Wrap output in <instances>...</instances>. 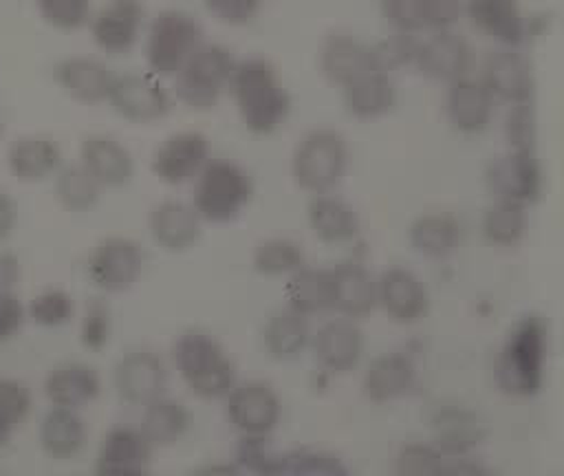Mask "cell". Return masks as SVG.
Returning <instances> with one entry per match:
<instances>
[{"instance_id": "6da1fadb", "label": "cell", "mask_w": 564, "mask_h": 476, "mask_svg": "<svg viewBox=\"0 0 564 476\" xmlns=\"http://www.w3.org/2000/svg\"><path fill=\"white\" fill-rule=\"evenodd\" d=\"M229 93L238 117L249 132L271 134L284 126L291 99L269 60L258 55L238 60L229 82Z\"/></svg>"}, {"instance_id": "7a4b0ae2", "label": "cell", "mask_w": 564, "mask_h": 476, "mask_svg": "<svg viewBox=\"0 0 564 476\" xmlns=\"http://www.w3.org/2000/svg\"><path fill=\"white\" fill-rule=\"evenodd\" d=\"M170 353L181 381L194 397L220 399L236 386L234 361L209 333L185 331L174 339Z\"/></svg>"}, {"instance_id": "3957f363", "label": "cell", "mask_w": 564, "mask_h": 476, "mask_svg": "<svg viewBox=\"0 0 564 476\" xmlns=\"http://www.w3.org/2000/svg\"><path fill=\"white\" fill-rule=\"evenodd\" d=\"M249 172L231 159H209L192 185V205L203 223L225 225L236 220L251 203Z\"/></svg>"}, {"instance_id": "277c9868", "label": "cell", "mask_w": 564, "mask_h": 476, "mask_svg": "<svg viewBox=\"0 0 564 476\" xmlns=\"http://www.w3.org/2000/svg\"><path fill=\"white\" fill-rule=\"evenodd\" d=\"M231 51L216 42H203L172 77V93L178 104L189 110H212L225 90L236 68Z\"/></svg>"}, {"instance_id": "5b68a950", "label": "cell", "mask_w": 564, "mask_h": 476, "mask_svg": "<svg viewBox=\"0 0 564 476\" xmlns=\"http://www.w3.org/2000/svg\"><path fill=\"white\" fill-rule=\"evenodd\" d=\"M203 44L200 22L183 9L159 11L145 31V66L161 79H172Z\"/></svg>"}, {"instance_id": "8992f818", "label": "cell", "mask_w": 564, "mask_h": 476, "mask_svg": "<svg viewBox=\"0 0 564 476\" xmlns=\"http://www.w3.org/2000/svg\"><path fill=\"white\" fill-rule=\"evenodd\" d=\"M348 165L346 139L330 128L306 132L291 156V174L300 190L308 194L333 192Z\"/></svg>"}, {"instance_id": "52a82bcc", "label": "cell", "mask_w": 564, "mask_h": 476, "mask_svg": "<svg viewBox=\"0 0 564 476\" xmlns=\"http://www.w3.org/2000/svg\"><path fill=\"white\" fill-rule=\"evenodd\" d=\"M143 264L145 253L134 238L106 236L93 247L86 260V273L99 291L123 293L137 284L143 273Z\"/></svg>"}, {"instance_id": "ba28073f", "label": "cell", "mask_w": 564, "mask_h": 476, "mask_svg": "<svg viewBox=\"0 0 564 476\" xmlns=\"http://www.w3.org/2000/svg\"><path fill=\"white\" fill-rule=\"evenodd\" d=\"M108 104L117 117L145 126L170 115L172 95L159 75L150 71H132L115 77Z\"/></svg>"}, {"instance_id": "9c48e42d", "label": "cell", "mask_w": 564, "mask_h": 476, "mask_svg": "<svg viewBox=\"0 0 564 476\" xmlns=\"http://www.w3.org/2000/svg\"><path fill=\"white\" fill-rule=\"evenodd\" d=\"M212 159V145L207 134L200 130H178L167 134L152 152L150 170L152 174L170 185L178 187L194 183L200 170Z\"/></svg>"}, {"instance_id": "30bf717a", "label": "cell", "mask_w": 564, "mask_h": 476, "mask_svg": "<svg viewBox=\"0 0 564 476\" xmlns=\"http://www.w3.org/2000/svg\"><path fill=\"white\" fill-rule=\"evenodd\" d=\"M93 44L106 55H128L145 26L143 0H106L90 18Z\"/></svg>"}, {"instance_id": "8fae6325", "label": "cell", "mask_w": 564, "mask_h": 476, "mask_svg": "<svg viewBox=\"0 0 564 476\" xmlns=\"http://www.w3.org/2000/svg\"><path fill=\"white\" fill-rule=\"evenodd\" d=\"M112 386L121 401L143 408L145 403L165 394V388H167L165 361L148 348L130 350L117 359L112 368Z\"/></svg>"}, {"instance_id": "7c38bea8", "label": "cell", "mask_w": 564, "mask_h": 476, "mask_svg": "<svg viewBox=\"0 0 564 476\" xmlns=\"http://www.w3.org/2000/svg\"><path fill=\"white\" fill-rule=\"evenodd\" d=\"M53 77L68 99L84 106H97L108 101L117 75L99 57L68 55L55 64Z\"/></svg>"}, {"instance_id": "4fadbf2b", "label": "cell", "mask_w": 564, "mask_h": 476, "mask_svg": "<svg viewBox=\"0 0 564 476\" xmlns=\"http://www.w3.org/2000/svg\"><path fill=\"white\" fill-rule=\"evenodd\" d=\"M227 419L242 436H267L280 419L278 394L260 381L236 383L227 394Z\"/></svg>"}, {"instance_id": "5bb4252c", "label": "cell", "mask_w": 564, "mask_h": 476, "mask_svg": "<svg viewBox=\"0 0 564 476\" xmlns=\"http://www.w3.org/2000/svg\"><path fill=\"white\" fill-rule=\"evenodd\" d=\"M152 443L139 425H112L97 447L95 469L99 474H143L152 461Z\"/></svg>"}, {"instance_id": "9a60e30c", "label": "cell", "mask_w": 564, "mask_h": 476, "mask_svg": "<svg viewBox=\"0 0 564 476\" xmlns=\"http://www.w3.org/2000/svg\"><path fill=\"white\" fill-rule=\"evenodd\" d=\"M203 220L192 203L181 198H163L148 212V231L154 245L163 251L181 253L192 249L198 238Z\"/></svg>"}, {"instance_id": "2e32d148", "label": "cell", "mask_w": 564, "mask_h": 476, "mask_svg": "<svg viewBox=\"0 0 564 476\" xmlns=\"http://www.w3.org/2000/svg\"><path fill=\"white\" fill-rule=\"evenodd\" d=\"M79 163L104 190L123 187L134 176V156L128 145L104 132H93L82 139Z\"/></svg>"}, {"instance_id": "e0dca14e", "label": "cell", "mask_w": 564, "mask_h": 476, "mask_svg": "<svg viewBox=\"0 0 564 476\" xmlns=\"http://www.w3.org/2000/svg\"><path fill=\"white\" fill-rule=\"evenodd\" d=\"M62 165V148L46 134H22L7 148V167L20 183L53 178Z\"/></svg>"}, {"instance_id": "ac0fdd59", "label": "cell", "mask_w": 564, "mask_h": 476, "mask_svg": "<svg viewBox=\"0 0 564 476\" xmlns=\"http://www.w3.org/2000/svg\"><path fill=\"white\" fill-rule=\"evenodd\" d=\"M101 392V375L84 361H64L48 370L44 379V397L51 405L84 408Z\"/></svg>"}, {"instance_id": "d6986e66", "label": "cell", "mask_w": 564, "mask_h": 476, "mask_svg": "<svg viewBox=\"0 0 564 476\" xmlns=\"http://www.w3.org/2000/svg\"><path fill=\"white\" fill-rule=\"evenodd\" d=\"M471 62V48L460 33L452 29L434 31L432 37L421 42L416 55V68L427 77L456 82L465 77Z\"/></svg>"}, {"instance_id": "ffe728a7", "label": "cell", "mask_w": 564, "mask_h": 476, "mask_svg": "<svg viewBox=\"0 0 564 476\" xmlns=\"http://www.w3.org/2000/svg\"><path fill=\"white\" fill-rule=\"evenodd\" d=\"M37 441L48 458L68 461L86 447L88 428L79 410L51 405L40 421Z\"/></svg>"}, {"instance_id": "44dd1931", "label": "cell", "mask_w": 564, "mask_h": 476, "mask_svg": "<svg viewBox=\"0 0 564 476\" xmlns=\"http://www.w3.org/2000/svg\"><path fill=\"white\" fill-rule=\"evenodd\" d=\"M370 68H377L372 46H366L346 33H333L324 40L319 48V71L328 82L344 88L348 82Z\"/></svg>"}, {"instance_id": "7402d4cb", "label": "cell", "mask_w": 564, "mask_h": 476, "mask_svg": "<svg viewBox=\"0 0 564 476\" xmlns=\"http://www.w3.org/2000/svg\"><path fill=\"white\" fill-rule=\"evenodd\" d=\"M494 101L496 97L482 82L460 77L456 82H449L445 110L456 130L480 132L491 121Z\"/></svg>"}, {"instance_id": "603a6c76", "label": "cell", "mask_w": 564, "mask_h": 476, "mask_svg": "<svg viewBox=\"0 0 564 476\" xmlns=\"http://www.w3.org/2000/svg\"><path fill=\"white\" fill-rule=\"evenodd\" d=\"M487 181H489V187L498 194V198L527 203L538 194L540 174L531 152L511 150L509 154L491 163L487 172Z\"/></svg>"}, {"instance_id": "cb8c5ba5", "label": "cell", "mask_w": 564, "mask_h": 476, "mask_svg": "<svg viewBox=\"0 0 564 476\" xmlns=\"http://www.w3.org/2000/svg\"><path fill=\"white\" fill-rule=\"evenodd\" d=\"M482 84L496 99L513 104H527L531 95V68L527 60L518 53L496 51L487 57Z\"/></svg>"}, {"instance_id": "d4e9b609", "label": "cell", "mask_w": 564, "mask_h": 476, "mask_svg": "<svg viewBox=\"0 0 564 476\" xmlns=\"http://www.w3.org/2000/svg\"><path fill=\"white\" fill-rule=\"evenodd\" d=\"M192 414L187 405L174 397L161 394L143 405L139 428L148 436L154 450L176 445L189 430Z\"/></svg>"}, {"instance_id": "484cf974", "label": "cell", "mask_w": 564, "mask_h": 476, "mask_svg": "<svg viewBox=\"0 0 564 476\" xmlns=\"http://www.w3.org/2000/svg\"><path fill=\"white\" fill-rule=\"evenodd\" d=\"M471 24L500 44L516 46L524 37V18L516 0H463Z\"/></svg>"}, {"instance_id": "4316f807", "label": "cell", "mask_w": 564, "mask_h": 476, "mask_svg": "<svg viewBox=\"0 0 564 476\" xmlns=\"http://www.w3.org/2000/svg\"><path fill=\"white\" fill-rule=\"evenodd\" d=\"M394 104V84L386 71L370 68L344 86V106L357 119H375Z\"/></svg>"}, {"instance_id": "83f0119b", "label": "cell", "mask_w": 564, "mask_h": 476, "mask_svg": "<svg viewBox=\"0 0 564 476\" xmlns=\"http://www.w3.org/2000/svg\"><path fill=\"white\" fill-rule=\"evenodd\" d=\"M306 216L313 234L322 242H330V245L350 240L359 227L357 214L352 212V207L330 192L313 194L306 207Z\"/></svg>"}, {"instance_id": "f1b7e54d", "label": "cell", "mask_w": 564, "mask_h": 476, "mask_svg": "<svg viewBox=\"0 0 564 476\" xmlns=\"http://www.w3.org/2000/svg\"><path fill=\"white\" fill-rule=\"evenodd\" d=\"M104 187L86 172V167L77 163H64L53 176V194L55 201L73 214L90 212L99 198Z\"/></svg>"}, {"instance_id": "f546056e", "label": "cell", "mask_w": 564, "mask_h": 476, "mask_svg": "<svg viewBox=\"0 0 564 476\" xmlns=\"http://www.w3.org/2000/svg\"><path fill=\"white\" fill-rule=\"evenodd\" d=\"M286 295L291 304L289 309L302 315L319 313L333 306V275L330 271L300 267L295 273H291Z\"/></svg>"}, {"instance_id": "4dcf8cb0", "label": "cell", "mask_w": 564, "mask_h": 476, "mask_svg": "<svg viewBox=\"0 0 564 476\" xmlns=\"http://www.w3.org/2000/svg\"><path fill=\"white\" fill-rule=\"evenodd\" d=\"M540 366V331L533 324H524L516 337L509 342L505 353L502 370L511 377V386L529 388L533 386V377Z\"/></svg>"}, {"instance_id": "1f68e13d", "label": "cell", "mask_w": 564, "mask_h": 476, "mask_svg": "<svg viewBox=\"0 0 564 476\" xmlns=\"http://www.w3.org/2000/svg\"><path fill=\"white\" fill-rule=\"evenodd\" d=\"M315 357L330 370H346L359 355V333L346 322H330L315 335Z\"/></svg>"}, {"instance_id": "d6a6232c", "label": "cell", "mask_w": 564, "mask_h": 476, "mask_svg": "<svg viewBox=\"0 0 564 476\" xmlns=\"http://www.w3.org/2000/svg\"><path fill=\"white\" fill-rule=\"evenodd\" d=\"M308 339V326L302 313L286 309L275 313L264 328V346L278 359L295 357Z\"/></svg>"}, {"instance_id": "836d02e7", "label": "cell", "mask_w": 564, "mask_h": 476, "mask_svg": "<svg viewBox=\"0 0 564 476\" xmlns=\"http://www.w3.org/2000/svg\"><path fill=\"white\" fill-rule=\"evenodd\" d=\"M33 397L24 381L0 379V447H4L31 414Z\"/></svg>"}, {"instance_id": "e575fe53", "label": "cell", "mask_w": 564, "mask_h": 476, "mask_svg": "<svg viewBox=\"0 0 564 476\" xmlns=\"http://www.w3.org/2000/svg\"><path fill=\"white\" fill-rule=\"evenodd\" d=\"M412 245L427 256H443L458 242V225L445 214H427L414 220L410 229Z\"/></svg>"}, {"instance_id": "d590c367", "label": "cell", "mask_w": 564, "mask_h": 476, "mask_svg": "<svg viewBox=\"0 0 564 476\" xmlns=\"http://www.w3.org/2000/svg\"><path fill=\"white\" fill-rule=\"evenodd\" d=\"M251 260L262 275H284L304 267V251L291 238H267L256 245Z\"/></svg>"}, {"instance_id": "8d00e7d4", "label": "cell", "mask_w": 564, "mask_h": 476, "mask_svg": "<svg viewBox=\"0 0 564 476\" xmlns=\"http://www.w3.org/2000/svg\"><path fill=\"white\" fill-rule=\"evenodd\" d=\"M330 275H333V306H337L348 315L364 313L370 306V280L359 267L346 264L330 271Z\"/></svg>"}, {"instance_id": "74e56055", "label": "cell", "mask_w": 564, "mask_h": 476, "mask_svg": "<svg viewBox=\"0 0 564 476\" xmlns=\"http://www.w3.org/2000/svg\"><path fill=\"white\" fill-rule=\"evenodd\" d=\"M75 317V300L59 286L37 291L26 304V320L44 328H57Z\"/></svg>"}, {"instance_id": "f35d334b", "label": "cell", "mask_w": 564, "mask_h": 476, "mask_svg": "<svg viewBox=\"0 0 564 476\" xmlns=\"http://www.w3.org/2000/svg\"><path fill=\"white\" fill-rule=\"evenodd\" d=\"M527 225L524 203L498 198L491 207H487L482 218L485 236L498 245H511L516 242Z\"/></svg>"}, {"instance_id": "ab89813d", "label": "cell", "mask_w": 564, "mask_h": 476, "mask_svg": "<svg viewBox=\"0 0 564 476\" xmlns=\"http://www.w3.org/2000/svg\"><path fill=\"white\" fill-rule=\"evenodd\" d=\"M40 18L57 31H77L90 24L93 0H35Z\"/></svg>"}, {"instance_id": "60d3db41", "label": "cell", "mask_w": 564, "mask_h": 476, "mask_svg": "<svg viewBox=\"0 0 564 476\" xmlns=\"http://www.w3.org/2000/svg\"><path fill=\"white\" fill-rule=\"evenodd\" d=\"M112 335V315L110 306L101 298H93L79 320V344L86 350H101L108 346Z\"/></svg>"}, {"instance_id": "b9f144b4", "label": "cell", "mask_w": 564, "mask_h": 476, "mask_svg": "<svg viewBox=\"0 0 564 476\" xmlns=\"http://www.w3.org/2000/svg\"><path fill=\"white\" fill-rule=\"evenodd\" d=\"M386 306L401 320L412 317L421 309V291L416 280L405 271H390L383 278Z\"/></svg>"}, {"instance_id": "7bdbcfd3", "label": "cell", "mask_w": 564, "mask_h": 476, "mask_svg": "<svg viewBox=\"0 0 564 476\" xmlns=\"http://www.w3.org/2000/svg\"><path fill=\"white\" fill-rule=\"evenodd\" d=\"M383 18L403 33L425 29V0H381Z\"/></svg>"}, {"instance_id": "ee69618b", "label": "cell", "mask_w": 564, "mask_h": 476, "mask_svg": "<svg viewBox=\"0 0 564 476\" xmlns=\"http://www.w3.org/2000/svg\"><path fill=\"white\" fill-rule=\"evenodd\" d=\"M203 4L212 18L229 26L249 24L260 9V0H203Z\"/></svg>"}, {"instance_id": "f6af8a7d", "label": "cell", "mask_w": 564, "mask_h": 476, "mask_svg": "<svg viewBox=\"0 0 564 476\" xmlns=\"http://www.w3.org/2000/svg\"><path fill=\"white\" fill-rule=\"evenodd\" d=\"M505 134L511 145V150L529 152L531 141H533V117L527 104H513L511 112L507 115L505 123Z\"/></svg>"}, {"instance_id": "bcb514c9", "label": "cell", "mask_w": 564, "mask_h": 476, "mask_svg": "<svg viewBox=\"0 0 564 476\" xmlns=\"http://www.w3.org/2000/svg\"><path fill=\"white\" fill-rule=\"evenodd\" d=\"M26 322V306L20 302L15 291L0 293V344L13 339Z\"/></svg>"}, {"instance_id": "7dc6e473", "label": "cell", "mask_w": 564, "mask_h": 476, "mask_svg": "<svg viewBox=\"0 0 564 476\" xmlns=\"http://www.w3.org/2000/svg\"><path fill=\"white\" fill-rule=\"evenodd\" d=\"M20 280V262L11 251L0 253V293L15 291V282Z\"/></svg>"}, {"instance_id": "c3c4849f", "label": "cell", "mask_w": 564, "mask_h": 476, "mask_svg": "<svg viewBox=\"0 0 564 476\" xmlns=\"http://www.w3.org/2000/svg\"><path fill=\"white\" fill-rule=\"evenodd\" d=\"M15 223H18V205L4 190H0V242L11 236V231L15 229Z\"/></svg>"}, {"instance_id": "681fc988", "label": "cell", "mask_w": 564, "mask_h": 476, "mask_svg": "<svg viewBox=\"0 0 564 476\" xmlns=\"http://www.w3.org/2000/svg\"><path fill=\"white\" fill-rule=\"evenodd\" d=\"M2 134H4V117L0 112V139H2Z\"/></svg>"}]
</instances>
